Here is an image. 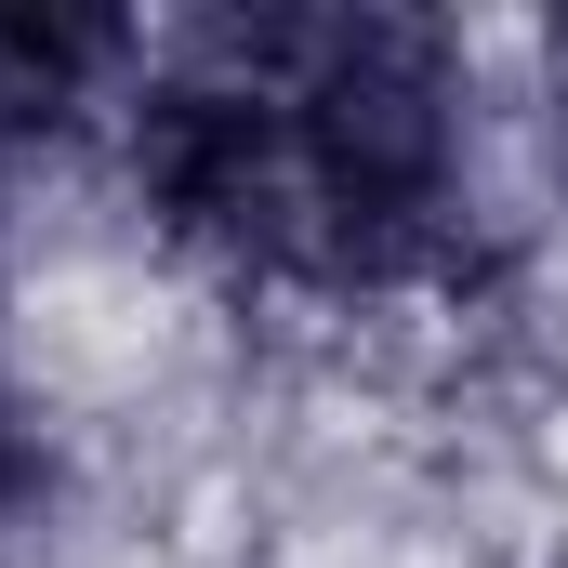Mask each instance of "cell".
Masks as SVG:
<instances>
[{"instance_id":"1","label":"cell","mask_w":568,"mask_h":568,"mask_svg":"<svg viewBox=\"0 0 568 568\" xmlns=\"http://www.w3.org/2000/svg\"><path fill=\"white\" fill-rule=\"evenodd\" d=\"M449 67L424 27H317L291 80V172L357 265H410L449 212Z\"/></svg>"}]
</instances>
